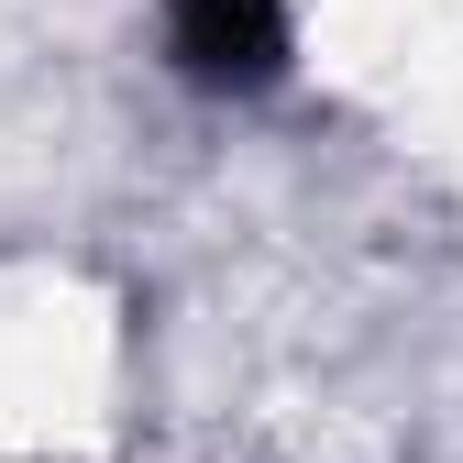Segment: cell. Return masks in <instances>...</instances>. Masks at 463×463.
I'll return each instance as SVG.
<instances>
[{
  "instance_id": "obj_1",
  "label": "cell",
  "mask_w": 463,
  "mask_h": 463,
  "mask_svg": "<svg viewBox=\"0 0 463 463\" xmlns=\"http://www.w3.org/2000/svg\"><path fill=\"white\" fill-rule=\"evenodd\" d=\"M287 0H165V55L210 99H254L287 78Z\"/></svg>"
}]
</instances>
